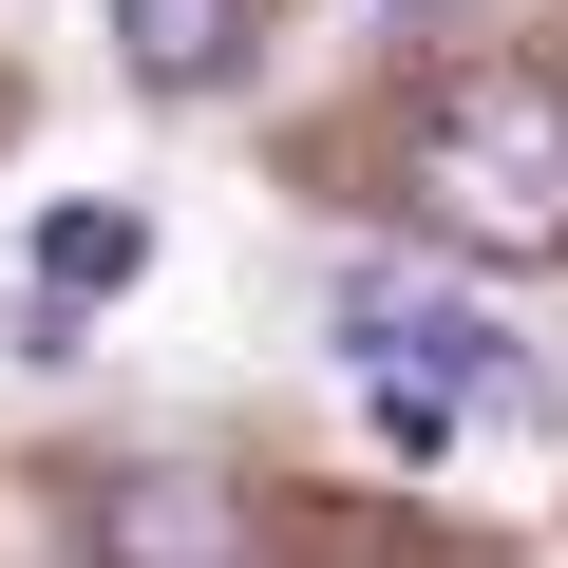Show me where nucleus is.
Masks as SVG:
<instances>
[{
	"mask_svg": "<svg viewBox=\"0 0 568 568\" xmlns=\"http://www.w3.org/2000/svg\"><path fill=\"white\" fill-rule=\"evenodd\" d=\"M398 190H417L436 246H474V265H549V246H568V77H530V58H455V77L417 95V133H398Z\"/></svg>",
	"mask_w": 568,
	"mask_h": 568,
	"instance_id": "1",
	"label": "nucleus"
},
{
	"mask_svg": "<svg viewBox=\"0 0 568 568\" xmlns=\"http://www.w3.org/2000/svg\"><path fill=\"white\" fill-rule=\"evenodd\" d=\"M342 379H436V398H493L530 417V361L474 284H417V265H342Z\"/></svg>",
	"mask_w": 568,
	"mask_h": 568,
	"instance_id": "2",
	"label": "nucleus"
},
{
	"mask_svg": "<svg viewBox=\"0 0 568 568\" xmlns=\"http://www.w3.org/2000/svg\"><path fill=\"white\" fill-rule=\"evenodd\" d=\"M133 284H152V209H39V304H20V361H77V323L95 304H133Z\"/></svg>",
	"mask_w": 568,
	"mask_h": 568,
	"instance_id": "3",
	"label": "nucleus"
},
{
	"mask_svg": "<svg viewBox=\"0 0 568 568\" xmlns=\"http://www.w3.org/2000/svg\"><path fill=\"white\" fill-rule=\"evenodd\" d=\"M95 568H265L227 474H114L95 493Z\"/></svg>",
	"mask_w": 568,
	"mask_h": 568,
	"instance_id": "4",
	"label": "nucleus"
},
{
	"mask_svg": "<svg viewBox=\"0 0 568 568\" xmlns=\"http://www.w3.org/2000/svg\"><path fill=\"white\" fill-rule=\"evenodd\" d=\"M114 39H133V77H152V95H227V77H246V39H265V0H114Z\"/></svg>",
	"mask_w": 568,
	"mask_h": 568,
	"instance_id": "5",
	"label": "nucleus"
},
{
	"mask_svg": "<svg viewBox=\"0 0 568 568\" xmlns=\"http://www.w3.org/2000/svg\"><path fill=\"white\" fill-rule=\"evenodd\" d=\"M455 417H474V398H436V379H361V436H379V455H455Z\"/></svg>",
	"mask_w": 568,
	"mask_h": 568,
	"instance_id": "6",
	"label": "nucleus"
},
{
	"mask_svg": "<svg viewBox=\"0 0 568 568\" xmlns=\"http://www.w3.org/2000/svg\"><path fill=\"white\" fill-rule=\"evenodd\" d=\"M379 20H417V0H379Z\"/></svg>",
	"mask_w": 568,
	"mask_h": 568,
	"instance_id": "7",
	"label": "nucleus"
}]
</instances>
